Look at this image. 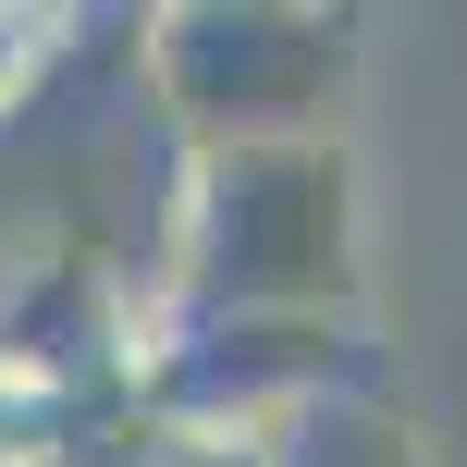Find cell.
I'll return each instance as SVG.
<instances>
[{"label":"cell","mask_w":467,"mask_h":467,"mask_svg":"<svg viewBox=\"0 0 467 467\" xmlns=\"http://www.w3.org/2000/svg\"><path fill=\"white\" fill-rule=\"evenodd\" d=\"M197 320H332L357 307V161L345 136L197 148L172 234Z\"/></svg>","instance_id":"6da1fadb"},{"label":"cell","mask_w":467,"mask_h":467,"mask_svg":"<svg viewBox=\"0 0 467 467\" xmlns=\"http://www.w3.org/2000/svg\"><path fill=\"white\" fill-rule=\"evenodd\" d=\"M148 74L197 123V148H283V136H332L357 87V25L345 13H172Z\"/></svg>","instance_id":"7a4b0ae2"},{"label":"cell","mask_w":467,"mask_h":467,"mask_svg":"<svg viewBox=\"0 0 467 467\" xmlns=\"http://www.w3.org/2000/svg\"><path fill=\"white\" fill-rule=\"evenodd\" d=\"M258 467H431V443L394 419V406L320 394V406H296L283 431H258Z\"/></svg>","instance_id":"3957f363"}]
</instances>
